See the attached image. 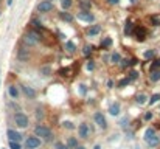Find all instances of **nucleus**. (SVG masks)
<instances>
[{"mask_svg": "<svg viewBox=\"0 0 160 149\" xmlns=\"http://www.w3.org/2000/svg\"><path fill=\"white\" fill-rule=\"evenodd\" d=\"M34 135L39 137V138H44L47 143L53 140V134H52V131H50L47 126H44V124H38V126L34 127Z\"/></svg>", "mask_w": 160, "mask_h": 149, "instance_id": "obj_1", "label": "nucleus"}, {"mask_svg": "<svg viewBox=\"0 0 160 149\" xmlns=\"http://www.w3.org/2000/svg\"><path fill=\"white\" fill-rule=\"evenodd\" d=\"M23 42H25L27 45H36V44H39V42H41V33H39L38 30H31V31L25 33Z\"/></svg>", "mask_w": 160, "mask_h": 149, "instance_id": "obj_2", "label": "nucleus"}, {"mask_svg": "<svg viewBox=\"0 0 160 149\" xmlns=\"http://www.w3.org/2000/svg\"><path fill=\"white\" fill-rule=\"evenodd\" d=\"M14 123H16L17 127L27 129L28 124H30V120H28V117H27L23 112H16V113H14Z\"/></svg>", "mask_w": 160, "mask_h": 149, "instance_id": "obj_3", "label": "nucleus"}, {"mask_svg": "<svg viewBox=\"0 0 160 149\" xmlns=\"http://www.w3.org/2000/svg\"><path fill=\"white\" fill-rule=\"evenodd\" d=\"M41 145H42V142L36 135H31V137H28L25 140V148L27 149H38V148H41Z\"/></svg>", "mask_w": 160, "mask_h": 149, "instance_id": "obj_4", "label": "nucleus"}, {"mask_svg": "<svg viewBox=\"0 0 160 149\" xmlns=\"http://www.w3.org/2000/svg\"><path fill=\"white\" fill-rule=\"evenodd\" d=\"M36 9H38V12H39V14L50 12V11L53 9V2H50V0H42V2L36 6Z\"/></svg>", "mask_w": 160, "mask_h": 149, "instance_id": "obj_5", "label": "nucleus"}, {"mask_svg": "<svg viewBox=\"0 0 160 149\" xmlns=\"http://www.w3.org/2000/svg\"><path fill=\"white\" fill-rule=\"evenodd\" d=\"M78 19L82 20V22H87V23H93L95 16L90 12V9H81V11L78 12Z\"/></svg>", "mask_w": 160, "mask_h": 149, "instance_id": "obj_6", "label": "nucleus"}, {"mask_svg": "<svg viewBox=\"0 0 160 149\" xmlns=\"http://www.w3.org/2000/svg\"><path fill=\"white\" fill-rule=\"evenodd\" d=\"M30 57H31V53H30V50L27 48V47H20V48L17 50V59L20 62H28Z\"/></svg>", "mask_w": 160, "mask_h": 149, "instance_id": "obj_7", "label": "nucleus"}, {"mask_svg": "<svg viewBox=\"0 0 160 149\" xmlns=\"http://www.w3.org/2000/svg\"><path fill=\"white\" fill-rule=\"evenodd\" d=\"M132 34H134V37H137V41H145V37H146V30L143 28V27H140V25H137V27H134V30H132Z\"/></svg>", "mask_w": 160, "mask_h": 149, "instance_id": "obj_8", "label": "nucleus"}, {"mask_svg": "<svg viewBox=\"0 0 160 149\" xmlns=\"http://www.w3.org/2000/svg\"><path fill=\"white\" fill-rule=\"evenodd\" d=\"M93 120H95V123L101 127V129H106L107 127V121H106V117L101 113V112H97L95 115H93Z\"/></svg>", "mask_w": 160, "mask_h": 149, "instance_id": "obj_9", "label": "nucleus"}, {"mask_svg": "<svg viewBox=\"0 0 160 149\" xmlns=\"http://www.w3.org/2000/svg\"><path fill=\"white\" fill-rule=\"evenodd\" d=\"M78 134H79V137H81V138H89V135H90L89 124H87V123L79 124V127H78Z\"/></svg>", "mask_w": 160, "mask_h": 149, "instance_id": "obj_10", "label": "nucleus"}, {"mask_svg": "<svg viewBox=\"0 0 160 149\" xmlns=\"http://www.w3.org/2000/svg\"><path fill=\"white\" fill-rule=\"evenodd\" d=\"M6 135H8V140L9 142H19L20 143V140H22V135L17 131H14V129H8L6 131Z\"/></svg>", "mask_w": 160, "mask_h": 149, "instance_id": "obj_11", "label": "nucleus"}, {"mask_svg": "<svg viewBox=\"0 0 160 149\" xmlns=\"http://www.w3.org/2000/svg\"><path fill=\"white\" fill-rule=\"evenodd\" d=\"M101 33V25H90L89 28H87V36H90V37H93V36H97V34H100Z\"/></svg>", "mask_w": 160, "mask_h": 149, "instance_id": "obj_12", "label": "nucleus"}, {"mask_svg": "<svg viewBox=\"0 0 160 149\" xmlns=\"http://www.w3.org/2000/svg\"><path fill=\"white\" fill-rule=\"evenodd\" d=\"M20 89H22V92L27 95V98H34V97H36V90H34V89H31V87H28V86H22Z\"/></svg>", "mask_w": 160, "mask_h": 149, "instance_id": "obj_13", "label": "nucleus"}, {"mask_svg": "<svg viewBox=\"0 0 160 149\" xmlns=\"http://www.w3.org/2000/svg\"><path fill=\"white\" fill-rule=\"evenodd\" d=\"M59 19H61V20H64V22H68V23H72V20H73V16L64 9V11H61V12H59Z\"/></svg>", "mask_w": 160, "mask_h": 149, "instance_id": "obj_14", "label": "nucleus"}, {"mask_svg": "<svg viewBox=\"0 0 160 149\" xmlns=\"http://www.w3.org/2000/svg\"><path fill=\"white\" fill-rule=\"evenodd\" d=\"M109 113L113 115V117H117V115L120 113V104H118V102L110 104V106H109Z\"/></svg>", "mask_w": 160, "mask_h": 149, "instance_id": "obj_15", "label": "nucleus"}, {"mask_svg": "<svg viewBox=\"0 0 160 149\" xmlns=\"http://www.w3.org/2000/svg\"><path fill=\"white\" fill-rule=\"evenodd\" d=\"M146 143H148V146H149V148H156V146L160 143V138L157 137V135H152L151 138H148V140H146Z\"/></svg>", "mask_w": 160, "mask_h": 149, "instance_id": "obj_16", "label": "nucleus"}, {"mask_svg": "<svg viewBox=\"0 0 160 149\" xmlns=\"http://www.w3.org/2000/svg\"><path fill=\"white\" fill-rule=\"evenodd\" d=\"M8 93H9L11 98H14V99L19 98V90H17L16 86H9V87H8Z\"/></svg>", "mask_w": 160, "mask_h": 149, "instance_id": "obj_17", "label": "nucleus"}, {"mask_svg": "<svg viewBox=\"0 0 160 149\" xmlns=\"http://www.w3.org/2000/svg\"><path fill=\"white\" fill-rule=\"evenodd\" d=\"M65 145H67V148H68V149H75L76 146H78V140H76L75 137H68Z\"/></svg>", "mask_w": 160, "mask_h": 149, "instance_id": "obj_18", "label": "nucleus"}, {"mask_svg": "<svg viewBox=\"0 0 160 149\" xmlns=\"http://www.w3.org/2000/svg\"><path fill=\"white\" fill-rule=\"evenodd\" d=\"M149 22H151V25H154V27H160V16L152 14V16L149 17Z\"/></svg>", "mask_w": 160, "mask_h": 149, "instance_id": "obj_19", "label": "nucleus"}, {"mask_svg": "<svg viewBox=\"0 0 160 149\" xmlns=\"http://www.w3.org/2000/svg\"><path fill=\"white\" fill-rule=\"evenodd\" d=\"M146 99H148V97H146L145 93H137V95H135V101H137V104H145V102H146Z\"/></svg>", "mask_w": 160, "mask_h": 149, "instance_id": "obj_20", "label": "nucleus"}, {"mask_svg": "<svg viewBox=\"0 0 160 149\" xmlns=\"http://www.w3.org/2000/svg\"><path fill=\"white\" fill-rule=\"evenodd\" d=\"M149 79H151L152 82H157V81H160V68H159V70H154V72H151V76H149Z\"/></svg>", "mask_w": 160, "mask_h": 149, "instance_id": "obj_21", "label": "nucleus"}, {"mask_svg": "<svg viewBox=\"0 0 160 149\" xmlns=\"http://www.w3.org/2000/svg\"><path fill=\"white\" fill-rule=\"evenodd\" d=\"M65 50H67L68 53H72V54H73V53L76 51V45H75L72 41H68V42H65Z\"/></svg>", "mask_w": 160, "mask_h": 149, "instance_id": "obj_22", "label": "nucleus"}, {"mask_svg": "<svg viewBox=\"0 0 160 149\" xmlns=\"http://www.w3.org/2000/svg\"><path fill=\"white\" fill-rule=\"evenodd\" d=\"M79 8H81V9H90V8H92L90 0H81V2H79Z\"/></svg>", "mask_w": 160, "mask_h": 149, "instance_id": "obj_23", "label": "nucleus"}, {"mask_svg": "<svg viewBox=\"0 0 160 149\" xmlns=\"http://www.w3.org/2000/svg\"><path fill=\"white\" fill-rule=\"evenodd\" d=\"M72 5H73V0H61V6H62V9H68V8H72Z\"/></svg>", "mask_w": 160, "mask_h": 149, "instance_id": "obj_24", "label": "nucleus"}, {"mask_svg": "<svg viewBox=\"0 0 160 149\" xmlns=\"http://www.w3.org/2000/svg\"><path fill=\"white\" fill-rule=\"evenodd\" d=\"M152 135H156V131H154L152 127H148V129L145 131V140H148V138H151Z\"/></svg>", "mask_w": 160, "mask_h": 149, "instance_id": "obj_25", "label": "nucleus"}, {"mask_svg": "<svg viewBox=\"0 0 160 149\" xmlns=\"http://www.w3.org/2000/svg\"><path fill=\"white\" fill-rule=\"evenodd\" d=\"M128 78H129V81H135V79L138 78V72L131 70V72H129V75H128Z\"/></svg>", "mask_w": 160, "mask_h": 149, "instance_id": "obj_26", "label": "nucleus"}, {"mask_svg": "<svg viewBox=\"0 0 160 149\" xmlns=\"http://www.w3.org/2000/svg\"><path fill=\"white\" fill-rule=\"evenodd\" d=\"M159 68H160V57H159V59H154V62L151 64V72L159 70Z\"/></svg>", "mask_w": 160, "mask_h": 149, "instance_id": "obj_27", "label": "nucleus"}, {"mask_svg": "<svg viewBox=\"0 0 160 149\" xmlns=\"http://www.w3.org/2000/svg\"><path fill=\"white\" fill-rule=\"evenodd\" d=\"M110 61H112L113 64H118V62H121V56H120L118 53H113L112 57H110Z\"/></svg>", "mask_w": 160, "mask_h": 149, "instance_id": "obj_28", "label": "nucleus"}, {"mask_svg": "<svg viewBox=\"0 0 160 149\" xmlns=\"http://www.w3.org/2000/svg\"><path fill=\"white\" fill-rule=\"evenodd\" d=\"M154 54H156L154 50H148V51H145V59H152Z\"/></svg>", "mask_w": 160, "mask_h": 149, "instance_id": "obj_29", "label": "nucleus"}, {"mask_svg": "<svg viewBox=\"0 0 160 149\" xmlns=\"http://www.w3.org/2000/svg\"><path fill=\"white\" fill-rule=\"evenodd\" d=\"M110 45H112V39H110V37H106V39L103 41V44H101L103 48H107V47H110Z\"/></svg>", "mask_w": 160, "mask_h": 149, "instance_id": "obj_30", "label": "nucleus"}, {"mask_svg": "<svg viewBox=\"0 0 160 149\" xmlns=\"http://www.w3.org/2000/svg\"><path fill=\"white\" fill-rule=\"evenodd\" d=\"M128 84H131V81H129V78L126 76V78H124L123 81H120V82H118V87L121 89V87H124V86H128Z\"/></svg>", "mask_w": 160, "mask_h": 149, "instance_id": "obj_31", "label": "nucleus"}, {"mask_svg": "<svg viewBox=\"0 0 160 149\" xmlns=\"http://www.w3.org/2000/svg\"><path fill=\"white\" fill-rule=\"evenodd\" d=\"M159 101H160V93H156V95H152V98L149 99V104H156Z\"/></svg>", "mask_w": 160, "mask_h": 149, "instance_id": "obj_32", "label": "nucleus"}, {"mask_svg": "<svg viewBox=\"0 0 160 149\" xmlns=\"http://www.w3.org/2000/svg\"><path fill=\"white\" fill-rule=\"evenodd\" d=\"M9 148L11 149H22V146H20L19 142H9Z\"/></svg>", "mask_w": 160, "mask_h": 149, "instance_id": "obj_33", "label": "nucleus"}, {"mask_svg": "<svg viewBox=\"0 0 160 149\" xmlns=\"http://www.w3.org/2000/svg\"><path fill=\"white\" fill-rule=\"evenodd\" d=\"M90 53H92V47H90V45H86V47L82 48V54H84V56H89Z\"/></svg>", "mask_w": 160, "mask_h": 149, "instance_id": "obj_34", "label": "nucleus"}, {"mask_svg": "<svg viewBox=\"0 0 160 149\" xmlns=\"http://www.w3.org/2000/svg\"><path fill=\"white\" fill-rule=\"evenodd\" d=\"M54 149H68V148H67V145H64L61 142H56L54 143Z\"/></svg>", "mask_w": 160, "mask_h": 149, "instance_id": "obj_35", "label": "nucleus"}, {"mask_svg": "<svg viewBox=\"0 0 160 149\" xmlns=\"http://www.w3.org/2000/svg\"><path fill=\"white\" fill-rule=\"evenodd\" d=\"M131 28H132V23H131V20H128V22H126V30H124V31H126V34H131V33H132V31H131Z\"/></svg>", "mask_w": 160, "mask_h": 149, "instance_id": "obj_36", "label": "nucleus"}, {"mask_svg": "<svg viewBox=\"0 0 160 149\" xmlns=\"http://www.w3.org/2000/svg\"><path fill=\"white\" fill-rule=\"evenodd\" d=\"M64 127L65 129H75V124L72 121H64Z\"/></svg>", "mask_w": 160, "mask_h": 149, "instance_id": "obj_37", "label": "nucleus"}, {"mask_svg": "<svg viewBox=\"0 0 160 149\" xmlns=\"http://www.w3.org/2000/svg\"><path fill=\"white\" fill-rule=\"evenodd\" d=\"M137 62H138V61H137V59L134 57V59H129V61H128V65H129V67H134V65H135Z\"/></svg>", "mask_w": 160, "mask_h": 149, "instance_id": "obj_38", "label": "nucleus"}, {"mask_svg": "<svg viewBox=\"0 0 160 149\" xmlns=\"http://www.w3.org/2000/svg\"><path fill=\"white\" fill-rule=\"evenodd\" d=\"M41 73H42V75H44V76H47V75H48V73H50V68H48V67H44V68H42V70H41Z\"/></svg>", "mask_w": 160, "mask_h": 149, "instance_id": "obj_39", "label": "nucleus"}, {"mask_svg": "<svg viewBox=\"0 0 160 149\" xmlns=\"http://www.w3.org/2000/svg\"><path fill=\"white\" fill-rule=\"evenodd\" d=\"M95 68V64L92 62V61H89V64H87V70H93Z\"/></svg>", "mask_w": 160, "mask_h": 149, "instance_id": "obj_40", "label": "nucleus"}, {"mask_svg": "<svg viewBox=\"0 0 160 149\" xmlns=\"http://www.w3.org/2000/svg\"><path fill=\"white\" fill-rule=\"evenodd\" d=\"M151 118H152V113H151V112L145 113V120H151Z\"/></svg>", "mask_w": 160, "mask_h": 149, "instance_id": "obj_41", "label": "nucleus"}, {"mask_svg": "<svg viewBox=\"0 0 160 149\" xmlns=\"http://www.w3.org/2000/svg\"><path fill=\"white\" fill-rule=\"evenodd\" d=\"M107 3L109 5H117V3H120V0H107Z\"/></svg>", "mask_w": 160, "mask_h": 149, "instance_id": "obj_42", "label": "nucleus"}, {"mask_svg": "<svg viewBox=\"0 0 160 149\" xmlns=\"http://www.w3.org/2000/svg\"><path fill=\"white\" fill-rule=\"evenodd\" d=\"M6 5H8V6H11V5H12V0H6Z\"/></svg>", "mask_w": 160, "mask_h": 149, "instance_id": "obj_43", "label": "nucleus"}, {"mask_svg": "<svg viewBox=\"0 0 160 149\" xmlns=\"http://www.w3.org/2000/svg\"><path fill=\"white\" fill-rule=\"evenodd\" d=\"M75 149H86V148H84V146H79V145H78V146H76Z\"/></svg>", "mask_w": 160, "mask_h": 149, "instance_id": "obj_44", "label": "nucleus"}, {"mask_svg": "<svg viewBox=\"0 0 160 149\" xmlns=\"http://www.w3.org/2000/svg\"><path fill=\"white\" fill-rule=\"evenodd\" d=\"M93 149H101V146H100V145H97V146H95Z\"/></svg>", "mask_w": 160, "mask_h": 149, "instance_id": "obj_45", "label": "nucleus"}, {"mask_svg": "<svg viewBox=\"0 0 160 149\" xmlns=\"http://www.w3.org/2000/svg\"><path fill=\"white\" fill-rule=\"evenodd\" d=\"M0 16H2V11H0Z\"/></svg>", "mask_w": 160, "mask_h": 149, "instance_id": "obj_46", "label": "nucleus"}, {"mask_svg": "<svg viewBox=\"0 0 160 149\" xmlns=\"http://www.w3.org/2000/svg\"><path fill=\"white\" fill-rule=\"evenodd\" d=\"M50 2H54V0H50Z\"/></svg>", "mask_w": 160, "mask_h": 149, "instance_id": "obj_47", "label": "nucleus"}]
</instances>
